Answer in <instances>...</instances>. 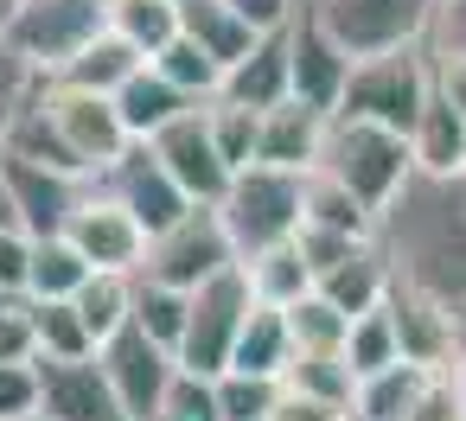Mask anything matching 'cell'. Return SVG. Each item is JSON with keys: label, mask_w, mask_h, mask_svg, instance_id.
Returning <instances> with one entry per match:
<instances>
[{"label": "cell", "mask_w": 466, "mask_h": 421, "mask_svg": "<svg viewBox=\"0 0 466 421\" xmlns=\"http://www.w3.org/2000/svg\"><path fill=\"white\" fill-rule=\"evenodd\" d=\"M377 236L402 281H421L466 313V173H409L383 205Z\"/></svg>", "instance_id": "1"}, {"label": "cell", "mask_w": 466, "mask_h": 421, "mask_svg": "<svg viewBox=\"0 0 466 421\" xmlns=\"http://www.w3.org/2000/svg\"><path fill=\"white\" fill-rule=\"evenodd\" d=\"M313 166L332 173L339 185H351V192L383 217V205H390V198L409 185V173H415V147H409V135L390 128V122H370V115H351V109H332Z\"/></svg>", "instance_id": "2"}, {"label": "cell", "mask_w": 466, "mask_h": 421, "mask_svg": "<svg viewBox=\"0 0 466 421\" xmlns=\"http://www.w3.org/2000/svg\"><path fill=\"white\" fill-rule=\"evenodd\" d=\"M300 179H307V173L262 166V160H249V166L230 173V185H224V198H218V217H224L237 256L300 236Z\"/></svg>", "instance_id": "3"}, {"label": "cell", "mask_w": 466, "mask_h": 421, "mask_svg": "<svg viewBox=\"0 0 466 421\" xmlns=\"http://www.w3.org/2000/svg\"><path fill=\"white\" fill-rule=\"evenodd\" d=\"M103 26H109V0H20V7L0 20V39L39 77H58Z\"/></svg>", "instance_id": "4"}, {"label": "cell", "mask_w": 466, "mask_h": 421, "mask_svg": "<svg viewBox=\"0 0 466 421\" xmlns=\"http://www.w3.org/2000/svg\"><path fill=\"white\" fill-rule=\"evenodd\" d=\"M428 96H434L428 45H396V52L351 58V77H345V96H339V109H351V115H370V122H390V128H402V135H409Z\"/></svg>", "instance_id": "5"}, {"label": "cell", "mask_w": 466, "mask_h": 421, "mask_svg": "<svg viewBox=\"0 0 466 421\" xmlns=\"http://www.w3.org/2000/svg\"><path fill=\"white\" fill-rule=\"evenodd\" d=\"M249 306H256V287H249L243 262H230L211 281H198L192 287L186 332H179V370H198V376L230 370V351H237V332H243Z\"/></svg>", "instance_id": "6"}, {"label": "cell", "mask_w": 466, "mask_h": 421, "mask_svg": "<svg viewBox=\"0 0 466 421\" xmlns=\"http://www.w3.org/2000/svg\"><path fill=\"white\" fill-rule=\"evenodd\" d=\"M46 115H52V128H58V141H65V154L77 160L84 179H103L135 147L116 96H103V90H77V84L46 77Z\"/></svg>", "instance_id": "7"}, {"label": "cell", "mask_w": 466, "mask_h": 421, "mask_svg": "<svg viewBox=\"0 0 466 421\" xmlns=\"http://www.w3.org/2000/svg\"><path fill=\"white\" fill-rule=\"evenodd\" d=\"M313 14L351 58L428 45V33H434V0H313Z\"/></svg>", "instance_id": "8"}, {"label": "cell", "mask_w": 466, "mask_h": 421, "mask_svg": "<svg viewBox=\"0 0 466 421\" xmlns=\"http://www.w3.org/2000/svg\"><path fill=\"white\" fill-rule=\"evenodd\" d=\"M230 262H237V243H230L218 205H192L186 217H173L167 230L147 236V262H141V275L173 281V287H198V281H211V275L230 268Z\"/></svg>", "instance_id": "9"}, {"label": "cell", "mask_w": 466, "mask_h": 421, "mask_svg": "<svg viewBox=\"0 0 466 421\" xmlns=\"http://www.w3.org/2000/svg\"><path fill=\"white\" fill-rule=\"evenodd\" d=\"M96 364H103V376L116 383V396H122V408H128L135 421H154L160 402H167L173 383H179V351L160 345L154 332H141L135 319H128L116 338L96 345Z\"/></svg>", "instance_id": "10"}, {"label": "cell", "mask_w": 466, "mask_h": 421, "mask_svg": "<svg viewBox=\"0 0 466 421\" xmlns=\"http://www.w3.org/2000/svg\"><path fill=\"white\" fill-rule=\"evenodd\" d=\"M65 236L84 249L90 268H109V275H141V262H147V224L96 179L77 198V211L65 217Z\"/></svg>", "instance_id": "11"}, {"label": "cell", "mask_w": 466, "mask_h": 421, "mask_svg": "<svg viewBox=\"0 0 466 421\" xmlns=\"http://www.w3.org/2000/svg\"><path fill=\"white\" fill-rule=\"evenodd\" d=\"M383 306H390V319H396V338H402V357H409V364H421V370H447V364H460L466 319H460L453 300H441L434 287L396 275V287H390Z\"/></svg>", "instance_id": "12"}, {"label": "cell", "mask_w": 466, "mask_h": 421, "mask_svg": "<svg viewBox=\"0 0 466 421\" xmlns=\"http://www.w3.org/2000/svg\"><path fill=\"white\" fill-rule=\"evenodd\" d=\"M160 160H167V173L186 185V198H198V205H218L224 198V185H230V160L218 154V135H211V115H205V103L198 109H186L179 122H167L154 141H147Z\"/></svg>", "instance_id": "13"}, {"label": "cell", "mask_w": 466, "mask_h": 421, "mask_svg": "<svg viewBox=\"0 0 466 421\" xmlns=\"http://www.w3.org/2000/svg\"><path fill=\"white\" fill-rule=\"evenodd\" d=\"M39 415L46 421H135L96 357H39Z\"/></svg>", "instance_id": "14"}, {"label": "cell", "mask_w": 466, "mask_h": 421, "mask_svg": "<svg viewBox=\"0 0 466 421\" xmlns=\"http://www.w3.org/2000/svg\"><path fill=\"white\" fill-rule=\"evenodd\" d=\"M288 58H294V96L307 103V109H339V96H345V77H351V52L319 26V14H313V0H300V14L288 20Z\"/></svg>", "instance_id": "15"}, {"label": "cell", "mask_w": 466, "mask_h": 421, "mask_svg": "<svg viewBox=\"0 0 466 421\" xmlns=\"http://www.w3.org/2000/svg\"><path fill=\"white\" fill-rule=\"evenodd\" d=\"M96 185H109V192H116L141 224H147V236H154V230H167L173 217H186V211L198 205V198H186V185L167 173V160H160L147 141H135V147H128V154L96 179Z\"/></svg>", "instance_id": "16"}, {"label": "cell", "mask_w": 466, "mask_h": 421, "mask_svg": "<svg viewBox=\"0 0 466 421\" xmlns=\"http://www.w3.org/2000/svg\"><path fill=\"white\" fill-rule=\"evenodd\" d=\"M0 160H7L14 205H20V224H26L33 236L65 230V217H71V211H77V198L90 192V179H77V173H65V166H46V160L7 154V147H0Z\"/></svg>", "instance_id": "17"}, {"label": "cell", "mask_w": 466, "mask_h": 421, "mask_svg": "<svg viewBox=\"0 0 466 421\" xmlns=\"http://www.w3.org/2000/svg\"><path fill=\"white\" fill-rule=\"evenodd\" d=\"M319 141H326V109H307L300 96H288V103L256 115V160L262 166L307 173L319 160Z\"/></svg>", "instance_id": "18"}, {"label": "cell", "mask_w": 466, "mask_h": 421, "mask_svg": "<svg viewBox=\"0 0 466 421\" xmlns=\"http://www.w3.org/2000/svg\"><path fill=\"white\" fill-rule=\"evenodd\" d=\"M313 287H319L339 313H370V306L390 300V287H396V262H390L383 236H364L351 256H339L332 268H319Z\"/></svg>", "instance_id": "19"}, {"label": "cell", "mask_w": 466, "mask_h": 421, "mask_svg": "<svg viewBox=\"0 0 466 421\" xmlns=\"http://www.w3.org/2000/svg\"><path fill=\"white\" fill-rule=\"evenodd\" d=\"M218 96H230V103H243V109H275V103H288V96H294L288 26H281V33H262V39L224 71V90H218Z\"/></svg>", "instance_id": "20"}, {"label": "cell", "mask_w": 466, "mask_h": 421, "mask_svg": "<svg viewBox=\"0 0 466 421\" xmlns=\"http://www.w3.org/2000/svg\"><path fill=\"white\" fill-rule=\"evenodd\" d=\"M116 109H122V122H128V135H135V141H154L167 122H179V115H186V109H198V103H192V96H186V90H179L154 58H147V65L116 90Z\"/></svg>", "instance_id": "21"}, {"label": "cell", "mask_w": 466, "mask_h": 421, "mask_svg": "<svg viewBox=\"0 0 466 421\" xmlns=\"http://www.w3.org/2000/svg\"><path fill=\"white\" fill-rule=\"evenodd\" d=\"M179 33H186V39H198L224 71H230L256 39H262V33L230 7V0H179Z\"/></svg>", "instance_id": "22"}, {"label": "cell", "mask_w": 466, "mask_h": 421, "mask_svg": "<svg viewBox=\"0 0 466 421\" xmlns=\"http://www.w3.org/2000/svg\"><path fill=\"white\" fill-rule=\"evenodd\" d=\"M409 147H415V173H460L466 166V115L447 96H428L409 128Z\"/></svg>", "instance_id": "23"}, {"label": "cell", "mask_w": 466, "mask_h": 421, "mask_svg": "<svg viewBox=\"0 0 466 421\" xmlns=\"http://www.w3.org/2000/svg\"><path fill=\"white\" fill-rule=\"evenodd\" d=\"M300 224L345 230V236H377V211L351 185H339L332 173H319V166H307V179H300Z\"/></svg>", "instance_id": "24"}, {"label": "cell", "mask_w": 466, "mask_h": 421, "mask_svg": "<svg viewBox=\"0 0 466 421\" xmlns=\"http://www.w3.org/2000/svg\"><path fill=\"white\" fill-rule=\"evenodd\" d=\"M294 364V326H288V306H268L256 300L243 332H237V351H230V370H262V376H281Z\"/></svg>", "instance_id": "25"}, {"label": "cell", "mask_w": 466, "mask_h": 421, "mask_svg": "<svg viewBox=\"0 0 466 421\" xmlns=\"http://www.w3.org/2000/svg\"><path fill=\"white\" fill-rule=\"evenodd\" d=\"M141 65H147V58H141L116 26H103V33H96V39H90L65 71H58V84H77V90H103V96H116Z\"/></svg>", "instance_id": "26"}, {"label": "cell", "mask_w": 466, "mask_h": 421, "mask_svg": "<svg viewBox=\"0 0 466 421\" xmlns=\"http://www.w3.org/2000/svg\"><path fill=\"white\" fill-rule=\"evenodd\" d=\"M96 268L84 262V249L65 236V230H46L33 236V268H26V300H71Z\"/></svg>", "instance_id": "27"}, {"label": "cell", "mask_w": 466, "mask_h": 421, "mask_svg": "<svg viewBox=\"0 0 466 421\" xmlns=\"http://www.w3.org/2000/svg\"><path fill=\"white\" fill-rule=\"evenodd\" d=\"M237 262H243L256 300H268V306H294V300L313 287V262L300 256L294 236H288V243H268V249H249V256H237Z\"/></svg>", "instance_id": "28"}, {"label": "cell", "mask_w": 466, "mask_h": 421, "mask_svg": "<svg viewBox=\"0 0 466 421\" xmlns=\"http://www.w3.org/2000/svg\"><path fill=\"white\" fill-rule=\"evenodd\" d=\"M421 389V364H390L377 376H358L351 389V421H409Z\"/></svg>", "instance_id": "29"}, {"label": "cell", "mask_w": 466, "mask_h": 421, "mask_svg": "<svg viewBox=\"0 0 466 421\" xmlns=\"http://www.w3.org/2000/svg\"><path fill=\"white\" fill-rule=\"evenodd\" d=\"M109 26L141 58H154V52H167L179 39V0H109Z\"/></svg>", "instance_id": "30"}, {"label": "cell", "mask_w": 466, "mask_h": 421, "mask_svg": "<svg viewBox=\"0 0 466 421\" xmlns=\"http://www.w3.org/2000/svg\"><path fill=\"white\" fill-rule=\"evenodd\" d=\"M71 300H77L84 326H90V332H96V345H103V338H116V332L135 319V275H109V268H96Z\"/></svg>", "instance_id": "31"}, {"label": "cell", "mask_w": 466, "mask_h": 421, "mask_svg": "<svg viewBox=\"0 0 466 421\" xmlns=\"http://www.w3.org/2000/svg\"><path fill=\"white\" fill-rule=\"evenodd\" d=\"M26 306H33L39 357H96V332L84 326L77 300H26Z\"/></svg>", "instance_id": "32"}, {"label": "cell", "mask_w": 466, "mask_h": 421, "mask_svg": "<svg viewBox=\"0 0 466 421\" xmlns=\"http://www.w3.org/2000/svg\"><path fill=\"white\" fill-rule=\"evenodd\" d=\"M345 364H351L358 376H377V370H390V364H409V357H402V338H396L390 306L351 313V332H345Z\"/></svg>", "instance_id": "33"}, {"label": "cell", "mask_w": 466, "mask_h": 421, "mask_svg": "<svg viewBox=\"0 0 466 421\" xmlns=\"http://www.w3.org/2000/svg\"><path fill=\"white\" fill-rule=\"evenodd\" d=\"M186 313H192V287H173V281L135 275V326H141V332H154L160 345H173V351H179Z\"/></svg>", "instance_id": "34"}, {"label": "cell", "mask_w": 466, "mask_h": 421, "mask_svg": "<svg viewBox=\"0 0 466 421\" xmlns=\"http://www.w3.org/2000/svg\"><path fill=\"white\" fill-rule=\"evenodd\" d=\"M211 396H218V421H268L275 402H281V376H262V370H218V376H211Z\"/></svg>", "instance_id": "35"}, {"label": "cell", "mask_w": 466, "mask_h": 421, "mask_svg": "<svg viewBox=\"0 0 466 421\" xmlns=\"http://www.w3.org/2000/svg\"><path fill=\"white\" fill-rule=\"evenodd\" d=\"M288 326H294V351H345L351 313H339L319 287H307V294L288 306Z\"/></svg>", "instance_id": "36"}, {"label": "cell", "mask_w": 466, "mask_h": 421, "mask_svg": "<svg viewBox=\"0 0 466 421\" xmlns=\"http://www.w3.org/2000/svg\"><path fill=\"white\" fill-rule=\"evenodd\" d=\"M288 389L300 396H326V402H351L358 389V370L345 364V351H294V364L281 370Z\"/></svg>", "instance_id": "37"}, {"label": "cell", "mask_w": 466, "mask_h": 421, "mask_svg": "<svg viewBox=\"0 0 466 421\" xmlns=\"http://www.w3.org/2000/svg\"><path fill=\"white\" fill-rule=\"evenodd\" d=\"M154 65H160V71H167V77H173L192 103H211V96L224 90V65H218L198 39H186V33H179L167 52H154Z\"/></svg>", "instance_id": "38"}, {"label": "cell", "mask_w": 466, "mask_h": 421, "mask_svg": "<svg viewBox=\"0 0 466 421\" xmlns=\"http://www.w3.org/2000/svg\"><path fill=\"white\" fill-rule=\"evenodd\" d=\"M205 115H211L218 154H224L230 166H249V160H256V115H262V109H243V103H230V96H211Z\"/></svg>", "instance_id": "39"}, {"label": "cell", "mask_w": 466, "mask_h": 421, "mask_svg": "<svg viewBox=\"0 0 466 421\" xmlns=\"http://www.w3.org/2000/svg\"><path fill=\"white\" fill-rule=\"evenodd\" d=\"M409 421H466V370H460V364L421 370V389H415Z\"/></svg>", "instance_id": "40"}, {"label": "cell", "mask_w": 466, "mask_h": 421, "mask_svg": "<svg viewBox=\"0 0 466 421\" xmlns=\"http://www.w3.org/2000/svg\"><path fill=\"white\" fill-rule=\"evenodd\" d=\"M39 90V71L0 39V141H7V128H14V115H20V103Z\"/></svg>", "instance_id": "41"}, {"label": "cell", "mask_w": 466, "mask_h": 421, "mask_svg": "<svg viewBox=\"0 0 466 421\" xmlns=\"http://www.w3.org/2000/svg\"><path fill=\"white\" fill-rule=\"evenodd\" d=\"M20 415H39V357L0 364V421H20Z\"/></svg>", "instance_id": "42"}, {"label": "cell", "mask_w": 466, "mask_h": 421, "mask_svg": "<svg viewBox=\"0 0 466 421\" xmlns=\"http://www.w3.org/2000/svg\"><path fill=\"white\" fill-rule=\"evenodd\" d=\"M20 357H39V338H33V306H26V294L0 300V364H20Z\"/></svg>", "instance_id": "43"}, {"label": "cell", "mask_w": 466, "mask_h": 421, "mask_svg": "<svg viewBox=\"0 0 466 421\" xmlns=\"http://www.w3.org/2000/svg\"><path fill=\"white\" fill-rule=\"evenodd\" d=\"M428 71H434V96H447V103L466 115V52L428 39Z\"/></svg>", "instance_id": "44"}, {"label": "cell", "mask_w": 466, "mask_h": 421, "mask_svg": "<svg viewBox=\"0 0 466 421\" xmlns=\"http://www.w3.org/2000/svg\"><path fill=\"white\" fill-rule=\"evenodd\" d=\"M268 421H351V402H326V396H300L281 383V402Z\"/></svg>", "instance_id": "45"}, {"label": "cell", "mask_w": 466, "mask_h": 421, "mask_svg": "<svg viewBox=\"0 0 466 421\" xmlns=\"http://www.w3.org/2000/svg\"><path fill=\"white\" fill-rule=\"evenodd\" d=\"M33 268V230H0V294H26Z\"/></svg>", "instance_id": "46"}, {"label": "cell", "mask_w": 466, "mask_h": 421, "mask_svg": "<svg viewBox=\"0 0 466 421\" xmlns=\"http://www.w3.org/2000/svg\"><path fill=\"white\" fill-rule=\"evenodd\" d=\"M230 7H237L256 33H281V26L300 14V0H230Z\"/></svg>", "instance_id": "47"}, {"label": "cell", "mask_w": 466, "mask_h": 421, "mask_svg": "<svg viewBox=\"0 0 466 421\" xmlns=\"http://www.w3.org/2000/svg\"><path fill=\"white\" fill-rule=\"evenodd\" d=\"M434 45H460L466 52V0H434Z\"/></svg>", "instance_id": "48"}, {"label": "cell", "mask_w": 466, "mask_h": 421, "mask_svg": "<svg viewBox=\"0 0 466 421\" xmlns=\"http://www.w3.org/2000/svg\"><path fill=\"white\" fill-rule=\"evenodd\" d=\"M0 230H26V224H20V205H14V179H7V160H0Z\"/></svg>", "instance_id": "49"}, {"label": "cell", "mask_w": 466, "mask_h": 421, "mask_svg": "<svg viewBox=\"0 0 466 421\" xmlns=\"http://www.w3.org/2000/svg\"><path fill=\"white\" fill-rule=\"evenodd\" d=\"M14 7H20V0H0V20H7V14H14Z\"/></svg>", "instance_id": "50"}, {"label": "cell", "mask_w": 466, "mask_h": 421, "mask_svg": "<svg viewBox=\"0 0 466 421\" xmlns=\"http://www.w3.org/2000/svg\"><path fill=\"white\" fill-rule=\"evenodd\" d=\"M460 319H466V313H460ZM460 370H466V338H460Z\"/></svg>", "instance_id": "51"}, {"label": "cell", "mask_w": 466, "mask_h": 421, "mask_svg": "<svg viewBox=\"0 0 466 421\" xmlns=\"http://www.w3.org/2000/svg\"><path fill=\"white\" fill-rule=\"evenodd\" d=\"M20 421H46V415H20Z\"/></svg>", "instance_id": "52"}, {"label": "cell", "mask_w": 466, "mask_h": 421, "mask_svg": "<svg viewBox=\"0 0 466 421\" xmlns=\"http://www.w3.org/2000/svg\"><path fill=\"white\" fill-rule=\"evenodd\" d=\"M0 300H14V294H0Z\"/></svg>", "instance_id": "53"}, {"label": "cell", "mask_w": 466, "mask_h": 421, "mask_svg": "<svg viewBox=\"0 0 466 421\" xmlns=\"http://www.w3.org/2000/svg\"><path fill=\"white\" fill-rule=\"evenodd\" d=\"M460 173H466V166H460Z\"/></svg>", "instance_id": "54"}]
</instances>
